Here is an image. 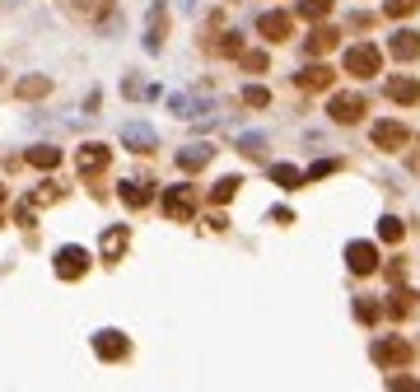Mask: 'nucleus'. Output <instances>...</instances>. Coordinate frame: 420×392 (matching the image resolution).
Instances as JSON below:
<instances>
[{"mask_svg": "<svg viewBox=\"0 0 420 392\" xmlns=\"http://www.w3.org/2000/svg\"><path fill=\"white\" fill-rule=\"evenodd\" d=\"M411 360H416V350H411V341H406V337L373 341V365H378V369H406Z\"/></svg>", "mask_w": 420, "mask_h": 392, "instance_id": "obj_1", "label": "nucleus"}, {"mask_svg": "<svg viewBox=\"0 0 420 392\" xmlns=\"http://www.w3.org/2000/svg\"><path fill=\"white\" fill-rule=\"evenodd\" d=\"M378 70H383V52H378L373 42H355V47L345 52V75L369 79V75H378Z\"/></svg>", "mask_w": 420, "mask_h": 392, "instance_id": "obj_2", "label": "nucleus"}, {"mask_svg": "<svg viewBox=\"0 0 420 392\" xmlns=\"http://www.w3.org/2000/svg\"><path fill=\"white\" fill-rule=\"evenodd\" d=\"M163 215L178 220V224L192 220V215H196V192H192V187H168V192H163Z\"/></svg>", "mask_w": 420, "mask_h": 392, "instance_id": "obj_3", "label": "nucleus"}, {"mask_svg": "<svg viewBox=\"0 0 420 392\" xmlns=\"http://www.w3.org/2000/svg\"><path fill=\"white\" fill-rule=\"evenodd\" d=\"M327 112H332V122H341V127H355V122L365 117V99H360V94H332Z\"/></svg>", "mask_w": 420, "mask_h": 392, "instance_id": "obj_4", "label": "nucleus"}, {"mask_svg": "<svg viewBox=\"0 0 420 392\" xmlns=\"http://www.w3.org/2000/svg\"><path fill=\"white\" fill-rule=\"evenodd\" d=\"M89 252H84V248H75V243H70V248H61V252H56V276H61V280H79V276H84V271H89Z\"/></svg>", "mask_w": 420, "mask_h": 392, "instance_id": "obj_5", "label": "nucleus"}, {"mask_svg": "<svg viewBox=\"0 0 420 392\" xmlns=\"http://www.w3.org/2000/svg\"><path fill=\"white\" fill-rule=\"evenodd\" d=\"M94 355L107 360V365H117V360L131 355V341L122 337V332H99V337H94Z\"/></svg>", "mask_w": 420, "mask_h": 392, "instance_id": "obj_6", "label": "nucleus"}, {"mask_svg": "<svg viewBox=\"0 0 420 392\" xmlns=\"http://www.w3.org/2000/svg\"><path fill=\"white\" fill-rule=\"evenodd\" d=\"M107 164H112V150H107V145H99V140H94V145H84V150L75 155L79 178H94V173H103Z\"/></svg>", "mask_w": 420, "mask_h": 392, "instance_id": "obj_7", "label": "nucleus"}, {"mask_svg": "<svg viewBox=\"0 0 420 392\" xmlns=\"http://www.w3.org/2000/svg\"><path fill=\"white\" fill-rule=\"evenodd\" d=\"M345 266H350L355 276H373V271H378V248H373V243H350V248H345Z\"/></svg>", "mask_w": 420, "mask_h": 392, "instance_id": "obj_8", "label": "nucleus"}, {"mask_svg": "<svg viewBox=\"0 0 420 392\" xmlns=\"http://www.w3.org/2000/svg\"><path fill=\"white\" fill-rule=\"evenodd\" d=\"M257 33H262V38H271V42H285L289 33H294V19H289L285 10H266L262 19H257Z\"/></svg>", "mask_w": 420, "mask_h": 392, "instance_id": "obj_9", "label": "nucleus"}, {"mask_svg": "<svg viewBox=\"0 0 420 392\" xmlns=\"http://www.w3.org/2000/svg\"><path fill=\"white\" fill-rule=\"evenodd\" d=\"M406 140H411V131L402 122H373V145L378 150H406Z\"/></svg>", "mask_w": 420, "mask_h": 392, "instance_id": "obj_10", "label": "nucleus"}, {"mask_svg": "<svg viewBox=\"0 0 420 392\" xmlns=\"http://www.w3.org/2000/svg\"><path fill=\"white\" fill-rule=\"evenodd\" d=\"M388 52H393L397 61H416V56H420V33H411V28H397L393 42H388Z\"/></svg>", "mask_w": 420, "mask_h": 392, "instance_id": "obj_11", "label": "nucleus"}, {"mask_svg": "<svg viewBox=\"0 0 420 392\" xmlns=\"http://www.w3.org/2000/svg\"><path fill=\"white\" fill-rule=\"evenodd\" d=\"M337 42H341V33H337V28H313V33H309V38H304V52L309 56H327L332 52V47H337Z\"/></svg>", "mask_w": 420, "mask_h": 392, "instance_id": "obj_12", "label": "nucleus"}, {"mask_svg": "<svg viewBox=\"0 0 420 392\" xmlns=\"http://www.w3.org/2000/svg\"><path fill=\"white\" fill-rule=\"evenodd\" d=\"M294 84H299V89H309V94H313V89H327V84H332V66L313 61V66H304V70L294 75Z\"/></svg>", "mask_w": 420, "mask_h": 392, "instance_id": "obj_13", "label": "nucleus"}, {"mask_svg": "<svg viewBox=\"0 0 420 392\" xmlns=\"http://www.w3.org/2000/svg\"><path fill=\"white\" fill-rule=\"evenodd\" d=\"M388 99L411 107V103H420V84L411 75H393V79H388Z\"/></svg>", "mask_w": 420, "mask_h": 392, "instance_id": "obj_14", "label": "nucleus"}, {"mask_svg": "<svg viewBox=\"0 0 420 392\" xmlns=\"http://www.w3.org/2000/svg\"><path fill=\"white\" fill-rule=\"evenodd\" d=\"M117 196H122L131 210H145L150 201H155V192H150L145 183H122V187H117Z\"/></svg>", "mask_w": 420, "mask_h": 392, "instance_id": "obj_15", "label": "nucleus"}, {"mask_svg": "<svg viewBox=\"0 0 420 392\" xmlns=\"http://www.w3.org/2000/svg\"><path fill=\"white\" fill-rule=\"evenodd\" d=\"M127 243H131V234H127L122 224H112V229L103 234V261H117L122 252H127Z\"/></svg>", "mask_w": 420, "mask_h": 392, "instance_id": "obj_16", "label": "nucleus"}, {"mask_svg": "<svg viewBox=\"0 0 420 392\" xmlns=\"http://www.w3.org/2000/svg\"><path fill=\"white\" fill-rule=\"evenodd\" d=\"M271 178H276L280 187H289V192H294V187H304V178H309V173H299L294 164H271Z\"/></svg>", "mask_w": 420, "mask_h": 392, "instance_id": "obj_17", "label": "nucleus"}, {"mask_svg": "<svg viewBox=\"0 0 420 392\" xmlns=\"http://www.w3.org/2000/svg\"><path fill=\"white\" fill-rule=\"evenodd\" d=\"M28 164H33V168H47V173H52L56 164H61V150H52V145H33V150H28Z\"/></svg>", "mask_w": 420, "mask_h": 392, "instance_id": "obj_18", "label": "nucleus"}, {"mask_svg": "<svg viewBox=\"0 0 420 392\" xmlns=\"http://www.w3.org/2000/svg\"><path fill=\"white\" fill-rule=\"evenodd\" d=\"M206 164H210L206 145H196V150H183V155H178V168H183V173H196V168H206Z\"/></svg>", "mask_w": 420, "mask_h": 392, "instance_id": "obj_19", "label": "nucleus"}, {"mask_svg": "<svg viewBox=\"0 0 420 392\" xmlns=\"http://www.w3.org/2000/svg\"><path fill=\"white\" fill-rule=\"evenodd\" d=\"M42 94H52V79H47V75L19 79V99H42Z\"/></svg>", "mask_w": 420, "mask_h": 392, "instance_id": "obj_20", "label": "nucleus"}, {"mask_svg": "<svg viewBox=\"0 0 420 392\" xmlns=\"http://www.w3.org/2000/svg\"><path fill=\"white\" fill-rule=\"evenodd\" d=\"M238 187H243L238 178H220V183L210 187V201H215V206H229V201L238 196Z\"/></svg>", "mask_w": 420, "mask_h": 392, "instance_id": "obj_21", "label": "nucleus"}, {"mask_svg": "<svg viewBox=\"0 0 420 392\" xmlns=\"http://www.w3.org/2000/svg\"><path fill=\"white\" fill-rule=\"evenodd\" d=\"M411 309H416V294H411V289H397L393 304H388V317H406Z\"/></svg>", "mask_w": 420, "mask_h": 392, "instance_id": "obj_22", "label": "nucleus"}, {"mask_svg": "<svg viewBox=\"0 0 420 392\" xmlns=\"http://www.w3.org/2000/svg\"><path fill=\"white\" fill-rule=\"evenodd\" d=\"M402 234H406V224H402L397 215H388V220H378V238H383V243H402Z\"/></svg>", "mask_w": 420, "mask_h": 392, "instance_id": "obj_23", "label": "nucleus"}, {"mask_svg": "<svg viewBox=\"0 0 420 392\" xmlns=\"http://www.w3.org/2000/svg\"><path fill=\"white\" fill-rule=\"evenodd\" d=\"M332 0H299V19H327Z\"/></svg>", "mask_w": 420, "mask_h": 392, "instance_id": "obj_24", "label": "nucleus"}, {"mask_svg": "<svg viewBox=\"0 0 420 392\" xmlns=\"http://www.w3.org/2000/svg\"><path fill=\"white\" fill-rule=\"evenodd\" d=\"M383 10H388V19H406V14H416V10H420V0H388Z\"/></svg>", "mask_w": 420, "mask_h": 392, "instance_id": "obj_25", "label": "nucleus"}, {"mask_svg": "<svg viewBox=\"0 0 420 392\" xmlns=\"http://www.w3.org/2000/svg\"><path fill=\"white\" fill-rule=\"evenodd\" d=\"M355 317H360V322H378V317H383V304H373V299H360V304H355Z\"/></svg>", "mask_w": 420, "mask_h": 392, "instance_id": "obj_26", "label": "nucleus"}, {"mask_svg": "<svg viewBox=\"0 0 420 392\" xmlns=\"http://www.w3.org/2000/svg\"><path fill=\"white\" fill-rule=\"evenodd\" d=\"M243 103H248V107H266V103H271V94H266L262 84H248V89H243Z\"/></svg>", "mask_w": 420, "mask_h": 392, "instance_id": "obj_27", "label": "nucleus"}, {"mask_svg": "<svg viewBox=\"0 0 420 392\" xmlns=\"http://www.w3.org/2000/svg\"><path fill=\"white\" fill-rule=\"evenodd\" d=\"M266 66H271V56H266V52H243V70H252V75H262Z\"/></svg>", "mask_w": 420, "mask_h": 392, "instance_id": "obj_28", "label": "nucleus"}, {"mask_svg": "<svg viewBox=\"0 0 420 392\" xmlns=\"http://www.w3.org/2000/svg\"><path fill=\"white\" fill-rule=\"evenodd\" d=\"M327 173H337V159H317L313 168H309V183H313V178H327Z\"/></svg>", "mask_w": 420, "mask_h": 392, "instance_id": "obj_29", "label": "nucleus"}, {"mask_svg": "<svg viewBox=\"0 0 420 392\" xmlns=\"http://www.w3.org/2000/svg\"><path fill=\"white\" fill-rule=\"evenodd\" d=\"M220 52H224V56H243V42H238V33H224V42H220Z\"/></svg>", "mask_w": 420, "mask_h": 392, "instance_id": "obj_30", "label": "nucleus"}, {"mask_svg": "<svg viewBox=\"0 0 420 392\" xmlns=\"http://www.w3.org/2000/svg\"><path fill=\"white\" fill-rule=\"evenodd\" d=\"M393 388H397V392H416L420 383H416V378H393Z\"/></svg>", "mask_w": 420, "mask_h": 392, "instance_id": "obj_31", "label": "nucleus"}, {"mask_svg": "<svg viewBox=\"0 0 420 392\" xmlns=\"http://www.w3.org/2000/svg\"><path fill=\"white\" fill-rule=\"evenodd\" d=\"M5 201H10V192H5V187H0V210H5Z\"/></svg>", "mask_w": 420, "mask_h": 392, "instance_id": "obj_32", "label": "nucleus"}]
</instances>
